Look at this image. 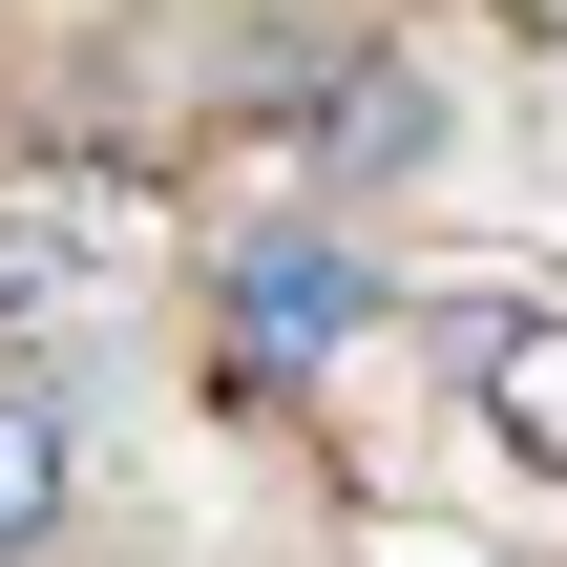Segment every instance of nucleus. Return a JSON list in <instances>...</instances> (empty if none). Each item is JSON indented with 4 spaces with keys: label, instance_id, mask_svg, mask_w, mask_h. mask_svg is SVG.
<instances>
[{
    "label": "nucleus",
    "instance_id": "f257e3e1",
    "mask_svg": "<svg viewBox=\"0 0 567 567\" xmlns=\"http://www.w3.org/2000/svg\"><path fill=\"white\" fill-rule=\"evenodd\" d=\"M358 337H379V252H358L337 210L210 231V400H295V379L358 358Z\"/></svg>",
    "mask_w": 567,
    "mask_h": 567
},
{
    "label": "nucleus",
    "instance_id": "f03ea898",
    "mask_svg": "<svg viewBox=\"0 0 567 567\" xmlns=\"http://www.w3.org/2000/svg\"><path fill=\"white\" fill-rule=\"evenodd\" d=\"M126 231H147V189H105V168H0V358L84 337V316L126 295Z\"/></svg>",
    "mask_w": 567,
    "mask_h": 567
},
{
    "label": "nucleus",
    "instance_id": "7ed1b4c3",
    "mask_svg": "<svg viewBox=\"0 0 567 567\" xmlns=\"http://www.w3.org/2000/svg\"><path fill=\"white\" fill-rule=\"evenodd\" d=\"M442 358H463V400H484V442L567 484V316H505V295H484V316H463Z\"/></svg>",
    "mask_w": 567,
    "mask_h": 567
},
{
    "label": "nucleus",
    "instance_id": "20e7f679",
    "mask_svg": "<svg viewBox=\"0 0 567 567\" xmlns=\"http://www.w3.org/2000/svg\"><path fill=\"white\" fill-rule=\"evenodd\" d=\"M63 505H84V421H63V379H42V358H0V567L63 547Z\"/></svg>",
    "mask_w": 567,
    "mask_h": 567
},
{
    "label": "nucleus",
    "instance_id": "39448f33",
    "mask_svg": "<svg viewBox=\"0 0 567 567\" xmlns=\"http://www.w3.org/2000/svg\"><path fill=\"white\" fill-rule=\"evenodd\" d=\"M505 21H547V42H567V0H505Z\"/></svg>",
    "mask_w": 567,
    "mask_h": 567
}]
</instances>
